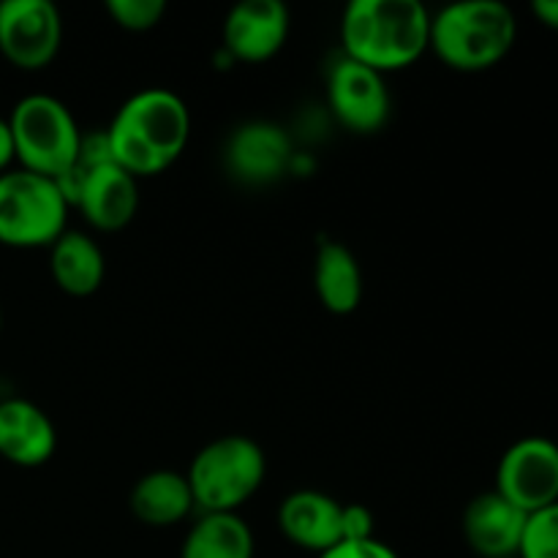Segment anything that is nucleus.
I'll use <instances>...</instances> for the list:
<instances>
[{"label":"nucleus","instance_id":"20e7f679","mask_svg":"<svg viewBox=\"0 0 558 558\" xmlns=\"http://www.w3.org/2000/svg\"><path fill=\"white\" fill-rule=\"evenodd\" d=\"M5 120H9L20 169L60 180L76 167L82 131L60 98L33 93L20 98Z\"/></svg>","mask_w":558,"mask_h":558},{"label":"nucleus","instance_id":"aec40b11","mask_svg":"<svg viewBox=\"0 0 558 558\" xmlns=\"http://www.w3.org/2000/svg\"><path fill=\"white\" fill-rule=\"evenodd\" d=\"M518 558H558V505L529 515Z\"/></svg>","mask_w":558,"mask_h":558},{"label":"nucleus","instance_id":"a211bd4d","mask_svg":"<svg viewBox=\"0 0 558 558\" xmlns=\"http://www.w3.org/2000/svg\"><path fill=\"white\" fill-rule=\"evenodd\" d=\"M314 287L322 305L330 314L347 316L357 311V305L363 303L365 289L357 256L347 245L332 243V240L319 243L314 262Z\"/></svg>","mask_w":558,"mask_h":558},{"label":"nucleus","instance_id":"1a4fd4ad","mask_svg":"<svg viewBox=\"0 0 558 558\" xmlns=\"http://www.w3.org/2000/svg\"><path fill=\"white\" fill-rule=\"evenodd\" d=\"M496 494L526 515L558 505V445L545 436H526L507 447L496 469Z\"/></svg>","mask_w":558,"mask_h":558},{"label":"nucleus","instance_id":"2eb2a0df","mask_svg":"<svg viewBox=\"0 0 558 558\" xmlns=\"http://www.w3.org/2000/svg\"><path fill=\"white\" fill-rule=\"evenodd\" d=\"M58 450V430L52 420L27 398L0 401V458L14 466H44Z\"/></svg>","mask_w":558,"mask_h":558},{"label":"nucleus","instance_id":"412c9836","mask_svg":"<svg viewBox=\"0 0 558 558\" xmlns=\"http://www.w3.org/2000/svg\"><path fill=\"white\" fill-rule=\"evenodd\" d=\"M107 11L125 31L145 33L161 22V16L167 14V3L163 0H109Z\"/></svg>","mask_w":558,"mask_h":558},{"label":"nucleus","instance_id":"a878e982","mask_svg":"<svg viewBox=\"0 0 558 558\" xmlns=\"http://www.w3.org/2000/svg\"><path fill=\"white\" fill-rule=\"evenodd\" d=\"M0 327H3V311H0Z\"/></svg>","mask_w":558,"mask_h":558},{"label":"nucleus","instance_id":"39448f33","mask_svg":"<svg viewBox=\"0 0 558 558\" xmlns=\"http://www.w3.org/2000/svg\"><path fill=\"white\" fill-rule=\"evenodd\" d=\"M267 474L262 447L248 436H221L196 452L191 461L189 480L194 505L202 512H238Z\"/></svg>","mask_w":558,"mask_h":558},{"label":"nucleus","instance_id":"9d476101","mask_svg":"<svg viewBox=\"0 0 558 558\" xmlns=\"http://www.w3.org/2000/svg\"><path fill=\"white\" fill-rule=\"evenodd\" d=\"M327 101L343 129L376 134L390 120L392 98L385 74L343 54L327 76Z\"/></svg>","mask_w":558,"mask_h":558},{"label":"nucleus","instance_id":"f3484780","mask_svg":"<svg viewBox=\"0 0 558 558\" xmlns=\"http://www.w3.org/2000/svg\"><path fill=\"white\" fill-rule=\"evenodd\" d=\"M129 507L136 521L153 529L174 526L196 510L185 474L169 472V469H158V472L136 480L129 496Z\"/></svg>","mask_w":558,"mask_h":558},{"label":"nucleus","instance_id":"423d86ee","mask_svg":"<svg viewBox=\"0 0 558 558\" xmlns=\"http://www.w3.org/2000/svg\"><path fill=\"white\" fill-rule=\"evenodd\" d=\"M69 210L58 180L27 169L0 174V245L49 248L69 229Z\"/></svg>","mask_w":558,"mask_h":558},{"label":"nucleus","instance_id":"f8f14e48","mask_svg":"<svg viewBox=\"0 0 558 558\" xmlns=\"http://www.w3.org/2000/svg\"><path fill=\"white\" fill-rule=\"evenodd\" d=\"M223 161L240 183H276L292 163V142L281 125L254 120L232 131L223 147Z\"/></svg>","mask_w":558,"mask_h":558},{"label":"nucleus","instance_id":"ddd939ff","mask_svg":"<svg viewBox=\"0 0 558 558\" xmlns=\"http://www.w3.org/2000/svg\"><path fill=\"white\" fill-rule=\"evenodd\" d=\"M529 515L496 490L474 496L463 510V539L480 558H518Z\"/></svg>","mask_w":558,"mask_h":558},{"label":"nucleus","instance_id":"393cba45","mask_svg":"<svg viewBox=\"0 0 558 558\" xmlns=\"http://www.w3.org/2000/svg\"><path fill=\"white\" fill-rule=\"evenodd\" d=\"M532 11L545 27L558 31V0H537V3L532 5Z\"/></svg>","mask_w":558,"mask_h":558},{"label":"nucleus","instance_id":"4468645a","mask_svg":"<svg viewBox=\"0 0 558 558\" xmlns=\"http://www.w3.org/2000/svg\"><path fill=\"white\" fill-rule=\"evenodd\" d=\"M283 537L311 554H325L343 543V505L322 490H294L278 507Z\"/></svg>","mask_w":558,"mask_h":558},{"label":"nucleus","instance_id":"dca6fc26","mask_svg":"<svg viewBox=\"0 0 558 558\" xmlns=\"http://www.w3.org/2000/svg\"><path fill=\"white\" fill-rule=\"evenodd\" d=\"M49 272L60 292L71 298H90L101 289L107 276V256L90 234L65 229L49 245Z\"/></svg>","mask_w":558,"mask_h":558},{"label":"nucleus","instance_id":"5701e85b","mask_svg":"<svg viewBox=\"0 0 558 558\" xmlns=\"http://www.w3.org/2000/svg\"><path fill=\"white\" fill-rule=\"evenodd\" d=\"M374 537V515L363 505H343V543Z\"/></svg>","mask_w":558,"mask_h":558},{"label":"nucleus","instance_id":"6e6552de","mask_svg":"<svg viewBox=\"0 0 558 558\" xmlns=\"http://www.w3.org/2000/svg\"><path fill=\"white\" fill-rule=\"evenodd\" d=\"M63 47V16L52 0L0 3V54L14 69H47Z\"/></svg>","mask_w":558,"mask_h":558},{"label":"nucleus","instance_id":"4be33fe9","mask_svg":"<svg viewBox=\"0 0 558 558\" xmlns=\"http://www.w3.org/2000/svg\"><path fill=\"white\" fill-rule=\"evenodd\" d=\"M316 558H398V554L390 548V545L381 543V539L371 537V539H357V543H341Z\"/></svg>","mask_w":558,"mask_h":558},{"label":"nucleus","instance_id":"b1692460","mask_svg":"<svg viewBox=\"0 0 558 558\" xmlns=\"http://www.w3.org/2000/svg\"><path fill=\"white\" fill-rule=\"evenodd\" d=\"M11 161H16V156H14V140H11L9 120L0 118V174L9 172Z\"/></svg>","mask_w":558,"mask_h":558},{"label":"nucleus","instance_id":"f257e3e1","mask_svg":"<svg viewBox=\"0 0 558 558\" xmlns=\"http://www.w3.org/2000/svg\"><path fill=\"white\" fill-rule=\"evenodd\" d=\"M104 134L114 161L134 178H147L183 156L191 140V112L178 93L147 87L123 101Z\"/></svg>","mask_w":558,"mask_h":558},{"label":"nucleus","instance_id":"6ab92c4d","mask_svg":"<svg viewBox=\"0 0 558 558\" xmlns=\"http://www.w3.org/2000/svg\"><path fill=\"white\" fill-rule=\"evenodd\" d=\"M254 534L238 512H202L185 534L180 558H254Z\"/></svg>","mask_w":558,"mask_h":558},{"label":"nucleus","instance_id":"f03ea898","mask_svg":"<svg viewBox=\"0 0 558 558\" xmlns=\"http://www.w3.org/2000/svg\"><path fill=\"white\" fill-rule=\"evenodd\" d=\"M341 41L347 58L379 74L409 69L430 49V14L420 0H352Z\"/></svg>","mask_w":558,"mask_h":558},{"label":"nucleus","instance_id":"0eeeda50","mask_svg":"<svg viewBox=\"0 0 558 558\" xmlns=\"http://www.w3.org/2000/svg\"><path fill=\"white\" fill-rule=\"evenodd\" d=\"M69 205H76L98 232H120L129 227L140 207V185L118 161H101L93 167L76 163L58 180Z\"/></svg>","mask_w":558,"mask_h":558},{"label":"nucleus","instance_id":"9b49d317","mask_svg":"<svg viewBox=\"0 0 558 558\" xmlns=\"http://www.w3.org/2000/svg\"><path fill=\"white\" fill-rule=\"evenodd\" d=\"M289 36V9L281 0H240L223 20V47L243 63L276 58Z\"/></svg>","mask_w":558,"mask_h":558},{"label":"nucleus","instance_id":"7ed1b4c3","mask_svg":"<svg viewBox=\"0 0 558 558\" xmlns=\"http://www.w3.org/2000/svg\"><path fill=\"white\" fill-rule=\"evenodd\" d=\"M518 20L499 0H458L430 16V49L456 71H488L510 54Z\"/></svg>","mask_w":558,"mask_h":558}]
</instances>
